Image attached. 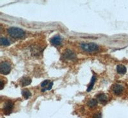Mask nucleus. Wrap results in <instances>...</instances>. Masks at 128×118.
Wrapping results in <instances>:
<instances>
[{
  "instance_id": "obj_6",
  "label": "nucleus",
  "mask_w": 128,
  "mask_h": 118,
  "mask_svg": "<svg viewBox=\"0 0 128 118\" xmlns=\"http://www.w3.org/2000/svg\"><path fill=\"white\" fill-rule=\"evenodd\" d=\"M124 87L121 85L120 84H115L112 87V91L114 94L116 96H119L122 94V92H124Z\"/></svg>"
},
{
  "instance_id": "obj_16",
  "label": "nucleus",
  "mask_w": 128,
  "mask_h": 118,
  "mask_svg": "<svg viewBox=\"0 0 128 118\" xmlns=\"http://www.w3.org/2000/svg\"><path fill=\"white\" fill-rule=\"evenodd\" d=\"M1 84H2V87H1V89H3V87H4V82H3V80H1Z\"/></svg>"
},
{
  "instance_id": "obj_9",
  "label": "nucleus",
  "mask_w": 128,
  "mask_h": 118,
  "mask_svg": "<svg viewBox=\"0 0 128 118\" xmlns=\"http://www.w3.org/2000/svg\"><path fill=\"white\" fill-rule=\"evenodd\" d=\"M51 44L54 46L60 45L62 42L61 37L59 36V35H56V36L53 37L51 39Z\"/></svg>"
},
{
  "instance_id": "obj_4",
  "label": "nucleus",
  "mask_w": 128,
  "mask_h": 118,
  "mask_svg": "<svg viewBox=\"0 0 128 118\" xmlns=\"http://www.w3.org/2000/svg\"><path fill=\"white\" fill-rule=\"evenodd\" d=\"M11 71V66L8 62H2L0 67V72L3 74H8Z\"/></svg>"
},
{
  "instance_id": "obj_12",
  "label": "nucleus",
  "mask_w": 128,
  "mask_h": 118,
  "mask_svg": "<svg viewBox=\"0 0 128 118\" xmlns=\"http://www.w3.org/2000/svg\"><path fill=\"white\" fill-rule=\"evenodd\" d=\"M98 101L97 99H91L88 101L87 106H88L89 108H94L96 106H98Z\"/></svg>"
},
{
  "instance_id": "obj_8",
  "label": "nucleus",
  "mask_w": 128,
  "mask_h": 118,
  "mask_svg": "<svg viewBox=\"0 0 128 118\" xmlns=\"http://www.w3.org/2000/svg\"><path fill=\"white\" fill-rule=\"evenodd\" d=\"M108 97L105 94L100 93L97 95V100L102 104H105L108 102Z\"/></svg>"
},
{
  "instance_id": "obj_10",
  "label": "nucleus",
  "mask_w": 128,
  "mask_h": 118,
  "mask_svg": "<svg viewBox=\"0 0 128 118\" xmlns=\"http://www.w3.org/2000/svg\"><path fill=\"white\" fill-rule=\"evenodd\" d=\"M21 86L25 87L29 85L32 83V79L29 77H23L20 81Z\"/></svg>"
},
{
  "instance_id": "obj_14",
  "label": "nucleus",
  "mask_w": 128,
  "mask_h": 118,
  "mask_svg": "<svg viewBox=\"0 0 128 118\" xmlns=\"http://www.w3.org/2000/svg\"><path fill=\"white\" fill-rule=\"evenodd\" d=\"M96 81V77L95 76H93L92 78V80H91V82H90V84H89V86L87 89L88 92H90V90H92L94 87V83Z\"/></svg>"
},
{
  "instance_id": "obj_7",
  "label": "nucleus",
  "mask_w": 128,
  "mask_h": 118,
  "mask_svg": "<svg viewBox=\"0 0 128 118\" xmlns=\"http://www.w3.org/2000/svg\"><path fill=\"white\" fill-rule=\"evenodd\" d=\"M52 85L53 82H51L50 80H46L41 83V87H42V92H45L46 90H51L52 87Z\"/></svg>"
},
{
  "instance_id": "obj_3",
  "label": "nucleus",
  "mask_w": 128,
  "mask_h": 118,
  "mask_svg": "<svg viewBox=\"0 0 128 118\" xmlns=\"http://www.w3.org/2000/svg\"><path fill=\"white\" fill-rule=\"evenodd\" d=\"M80 48L82 50L88 52H92V51H96L99 50V47L98 44L95 43H81L80 44Z\"/></svg>"
},
{
  "instance_id": "obj_2",
  "label": "nucleus",
  "mask_w": 128,
  "mask_h": 118,
  "mask_svg": "<svg viewBox=\"0 0 128 118\" xmlns=\"http://www.w3.org/2000/svg\"><path fill=\"white\" fill-rule=\"evenodd\" d=\"M14 106V103L13 101L11 100H8L5 101L3 105L2 110L4 115H8L13 111Z\"/></svg>"
},
{
  "instance_id": "obj_11",
  "label": "nucleus",
  "mask_w": 128,
  "mask_h": 118,
  "mask_svg": "<svg viewBox=\"0 0 128 118\" xmlns=\"http://www.w3.org/2000/svg\"><path fill=\"white\" fill-rule=\"evenodd\" d=\"M116 71H117V73L118 74H124L126 73L127 69L124 65L122 64H118L117 67H116Z\"/></svg>"
},
{
  "instance_id": "obj_5",
  "label": "nucleus",
  "mask_w": 128,
  "mask_h": 118,
  "mask_svg": "<svg viewBox=\"0 0 128 118\" xmlns=\"http://www.w3.org/2000/svg\"><path fill=\"white\" fill-rule=\"evenodd\" d=\"M62 58L66 60H73L76 59V54L72 51L70 50H67L64 53Z\"/></svg>"
},
{
  "instance_id": "obj_15",
  "label": "nucleus",
  "mask_w": 128,
  "mask_h": 118,
  "mask_svg": "<svg viewBox=\"0 0 128 118\" xmlns=\"http://www.w3.org/2000/svg\"><path fill=\"white\" fill-rule=\"evenodd\" d=\"M1 45L4 46H7L10 45V42L5 37H2L1 38Z\"/></svg>"
},
{
  "instance_id": "obj_1",
  "label": "nucleus",
  "mask_w": 128,
  "mask_h": 118,
  "mask_svg": "<svg viewBox=\"0 0 128 118\" xmlns=\"http://www.w3.org/2000/svg\"><path fill=\"white\" fill-rule=\"evenodd\" d=\"M7 32L10 37L14 39H21L25 35L23 30L17 27H10L7 30Z\"/></svg>"
},
{
  "instance_id": "obj_13",
  "label": "nucleus",
  "mask_w": 128,
  "mask_h": 118,
  "mask_svg": "<svg viewBox=\"0 0 128 118\" xmlns=\"http://www.w3.org/2000/svg\"><path fill=\"white\" fill-rule=\"evenodd\" d=\"M22 94L24 98L26 99H28L32 96V93H31L30 91L28 89H23L22 90Z\"/></svg>"
}]
</instances>
